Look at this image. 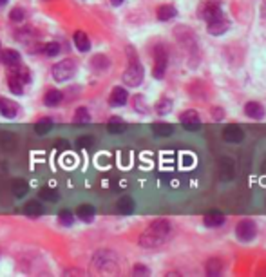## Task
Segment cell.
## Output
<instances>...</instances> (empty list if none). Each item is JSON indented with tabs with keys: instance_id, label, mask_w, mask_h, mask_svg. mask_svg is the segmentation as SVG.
<instances>
[{
	"instance_id": "cell-32",
	"label": "cell",
	"mask_w": 266,
	"mask_h": 277,
	"mask_svg": "<svg viewBox=\"0 0 266 277\" xmlns=\"http://www.w3.org/2000/svg\"><path fill=\"white\" fill-rule=\"evenodd\" d=\"M90 122V113L86 107H78L75 113V124H89Z\"/></svg>"
},
{
	"instance_id": "cell-5",
	"label": "cell",
	"mask_w": 266,
	"mask_h": 277,
	"mask_svg": "<svg viewBox=\"0 0 266 277\" xmlns=\"http://www.w3.org/2000/svg\"><path fill=\"white\" fill-rule=\"evenodd\" d=\"M169 67V55L163 45H156L154 49V69H152V74L154 78L161 80L165 76V71Z\"/></svg>"
},
{
	"instance_id": "cell-14",
	"label": "cell",
	"mask_w": 266,
	"mask_h": 277,
	"mask_svg": "<svg viewBox=\"0 0 266 277\" xmlns=\"http://www.w3.org/2000/svg\"><path fill=\"white\" fill-rule=\"evenodd\" d=\"M134 208H136V203L131 196H121V198L116 201V210H118L120 214H123V216L132 214L134 212Z\"/></svg>"
},
{
	"instance_id": "cell-31",
	"label": "cell",
	"mask_w": 266,
	"mask_h": 277,
	"mask_svg": "<svg viewBox=\"0 0 266 277\" xmlns=\"http://www.w3.org/2000/svg\"><path fill=\"white\" fill-rule=\"evenodd\" d=\"M58 223H60L62 227H71L75 223V214L71 212V210H67V208H64L58 214Z\"/></svg>"
},
{
	"instance_id": "cell-18",
	"label": "cell",
	"mask_w": 266,
	"mask_h": 277,
	"mask_svg": "<svg viewBox=\"0 0 266 277\" xmlns=\"http://www.w3.org/2000/svg\"><path fill=\"white\" fill-rule=\"evenodd\" d=\"M73 40H75V47L80 53H87V51L90 49V40L89 36L84 33V31H75V35H73Z\"/></svg>"
},
{
	"instance_id": "cell-1",
	"label": "cell",
	"mask_w": 266,
	"mask_h": 277,
	"mask_svg": "<svg viewBox=\"0 0 266 277\" xmlns=\"http://www.w3.org/2000/svg\"><path fill=\"white\" fill-rule=\"evenodd\" d=\"M172 225L167 219H156L149 227L141 232L140 236V247L143 248H158L161 245H165L171 238Z\"/></svg>"
},
{
	"instance_id": "cell-29",
	"label": "cell",
	"mask_w": 266,
	"mask_h": 277,
	"mask_svg": "<svg viewBox=\"0 0 266 277\" xmlns=\"http://www.w3.org/2000/svg\"><path fill=\"white\" fill-rule=\"evenodd\" d=\"M172 111V100L171 98H161L158 104H156V113L160 116H167V114Z\"/></svg>"
},
{
	"instance_id": "cell-36",
	"label": "cell",
	"mask_w": 266,
	"mask_h": 277,
	"mask_svg": "<svg viewBox=\"0 0 266 277\" xmlns=\"http://www.w3.org/2000/svg\"><path fill=\"white\" fill-rule=\"evenodd\" d=\"M92 143H94V138H92V136H89V134H86V136H80V138L75 141V145L78 148H89V147H92Z\"/></svg>"
},
{
	"instance_id": "cell-40",
	"label": "cell",
	"mask_w": 266,
	"mask_h": 277,
	"mask_svg": "<svg viewBox=\"0 0 266 277\" xmlns=\"http://www.w3.org/2000/svg\"><path fill=\"white\" fill-rule=\"evenodd\" d=\"M261 15H263V18H266V0L263 2V5H261Z\"/></svg>"
},
{
	"instance_id": "cell-27",
	"label": "cell",
	"mask_w": 266,
	"mask_h": 277,
	"mask_svg": "<svg viewBox=\"0 0 266 277\" xmlns=\"http://www.w3.org/2000/svg\"><path fill=\"white\" fill-rule=\"evenodd\" d=\"M90 65H92L96 71H105V69H109L111 60L107 58L105 55H96V56H92V60H90Z\"/></svg>"
},
{
	"instance_id": "cell-9",
	"label": "cell",
	"mask_w": 266,
	"mask_h": 277,
	"mask_svg": "<svg viewBox=\"0 0 266 277\" xmlns=\"http://www.w3.org/2000/svg\"><path fill=\"white\" fill-rule=\"evenodd\" d=\"M228 27H230V22L226 20V16L216 18V20H212V22L206 24V31H208V35H212V36L225 35L226 31H228Z\"/></svg>"
},
{
	"instance_id": "cell-34",
	"label": "cell",
	"mask_w": 266,
	"mask_h": 277,
	"mask_svg": "<svg viewBox=\"0 0 266 277\" xmlns=\"http://www.w3.org/2000/svg\"><path fill=\"white\" fill-rule=\"evenodd\" d=\"M27 18V13H25L24 7H13L9 13V20L11 22H15V24H20L24 20Z\"/></svg>"
},
{
	"instance_id": "cell-21",
	"label": "cell",
	"mask_w": 266,
	"mask_h": 277,
	"mask_svg": "<svg viewBox=\"0 0 266 277\" xmlns=\"http://www.w3.org/2000/svg\"><path fill=\"white\" fill-rule=\"evenodd\" d=\"M16 147V136L13 133H0V148H4V150H13Z\"/></svg>"
},
{
	"instance_id": "cell-12",
	"label": "cell",
	"mask_w": 266,
	"mask_h": 277,
	"mask_svg": "<svg viewBox=\"0 0 266 277\" xmlns=\"http://www.w3.org/2000/svg\"><path fill=\"white\" fill-rule=\"evenodd\" d=\"M0 114L7 120L15 118L16 114H18V105H16L15 100L4 98V96H2V98H0Z\"/></svg>"
},
{
	"instance_id": "cell-15",
	"label": "cell",
	"mask_w": 266,
	"mask_h": 277,
	"mask_svg": "<svg viewBox=\"0 0 266 277\" xmlns=\"http://www.w3.org/2000/svg\"><path fill=\"white\" fill-rule=\"evenodd\" d=\"M156 15H158V20H160V22H169V20L177 16V9L172 4H161L160 7H158V11H156Z\"/></svg>"
},
{
	"instance_id": "cell-6",
	"label": "cell",
	"mask_w": 266,
	"mask_h": 277,
	"mask_svg": "<svg viewBox=\"0 0 266 277\" xmlns=\"http://www.w3.org/2000/svg\"><path fill=\"white\" fill-rule=\"evenodd\" d=\"M236 236H237V239L243 243L254 241L257 236L256 221H252V219H243V221H239L236 227Z\"/></svg>"
},
{
	"instance_id": "cell-2",
	"label": "cell",
	"mask_w": 266,
	"mask_h": 277,
	"mask_svg": "<svg viewBox=\"0 0 266 277\" xmlns=\"http://www.w3.org/2000/svg\"><path fill=\"white\" fill-rule=\"evenodd\" d=\"M221 4V0H201L197 5V15L201 20H205L206 24L216 18H221V16H225Z\"/></svg>"
},
{
	"instance_id": "cell-22",
	"label": "cell",
	"mask_w": 266,
	"mask_h": 277,
	"mask_svg": "<svg viewBox=\"0 0 266 277\" xmlns=\"http://www.w3.org/2000/svg\"><path fill=\"white\" fill-rule=\"evenodd\" d=\"M152 133L156 136H160V138H167V136H171L174 133V127L171 124H163V122H158V124H152Z\"/></svg>"
},
{
	"instance_id": "cell-19",
	"label": "cell",
	"mask_w": 266,
	"mask_h": 277,
	"mask_svg": "<svg viewBox=\"0 0 266 277\" xmlns=\"http://www.w3.org/2000/svg\"><path fill=\"white\" fill-rule=\"evenodd\" d=\"M11 192H13L15 198H24L25 194L29 192V183H27L25 179L16 178L15 181H13V185H11Z\"/></svg>"
},
{
	"instance_id": "cell-17",
	"label": "cell",
	"mask_w": 266,
	"mask_h": 277,
	"mask_svg": "<svg viewBox=\"0 0 266 277\" xmlns=\"http://www.w3.org/2000/svg\"><path fill=\"white\" fill-rule=\"evenodd\" d=\"M226 218H225V214L221 212H217V210H214V212H208L203 218V223H205V227L208 228H217V227H221V225H225Z\"/></svg>"
},
{
	"instance_id": "cell-28",
	"label": "cell",
	"mask_w": 266,
	"mask_h": 277,
	"mask_svg": "<svg viewBox=\"0 0 266 277\" xmlns=\"http://www.w3.org/2000/svg\"><path fill=\"white\" fill-rule=\"evenodd\" d=\"M127 129V125L121 122V118H111V122L107 124V131L111 134H121Z\"/></svg>"
},
{
	"instance_id": "cell-33",
	"label": "cell",
	"mask_w": 266,
	"mask_h": 277,
	"mask_svg": "<svg viewBox=\"0 0 266 277\" xmlns=\"http://www.w3.org/2000/svg\"><path fill=\"white\" fill-rule=\"evenodd\" d=\"M60 51H62V47H60V44H58V42H49V44L44 45V55L49 56V58H55V56H58V55H60Z\"/></svg>"
},
{
	"instance_id": "cell-39",
	"label": "cell",
	"mask_w": 266,
	"mask_h": 277,
	"mask_svg": "<svg viewBox=\"0 0 266 277\" xmlns=\"http://www.w3.org/2000/svg\"><path fill=\"white\" fill-rule=\"evenodd\" d=\"M55 147L56 148H67V147H69V143H67L66 139H58V141L55 143Z\"/></svg>"
},
{
	"instance_id": "cell-4",
	"label": "cell",
	"mask_w": 266,
	"mask_h": 277,
	"mask_svg": "<svg viewBox=\"0 0 266 277\" xmlns=\"http://www.w3.org/2000/svg\"><path fill=\"white\" fill-rule=\"evenodd\" d=\"M76 71H78V65H76L75 60H71V58L60 60V62H56V64L51 67V74H53V78H55L56 82H67V80H71L75 76Z\"/></svg>"
},
{
	"instance_id": "cell-23",
	"label": "cell",
	"mask_w": 266,
	"mask_h": 277,
	"mask_svg": "<svg viewBox=\"0 0 266 277\" xmlns=\"http://www.w3.org/2000/svg\"><path fill=\"white\" fill-rule=\"evenodd\" d=\"M42 212H44V207H42L40 201H36V199L29 201V203H25V207H24V214L25 216H29V218H38V216H42Z\"/></svg>"
},
{
	"instance_id": "cell-42",
	"label": "cell",
	"mask_w": 266,
	"mask_h": 277,
	"mask_svg": "<svg viewBox=\"0 0 266 277\" xmlns=\"http://www.w3.org/2000/svg\"><path fill=\"white\" fill-rule=\"evenodd\" d=\"M5 4H7V0H0V7H4Z\"/></svg>"
},
{
	"instance_id": "cell-16",
	"label": "cell",
	"mask_w": 266,
	"mask_h": 277,
	"mask_svg": "<svg viewBox=\"0 0 266 277\" xmlns=\"http://www.w3.org/2000/svg\"><path fill=\"white\" fill-rule=\"evenodd\" d=\"M245 114L252 120H263L265 118V107L259 102H248L245 105Z\"/></svg>"
},
{
	"instance_id": "cell-24",
	"label": "cell",
	"mask_w": 266,
	"mask_h": 277,
	"mask_svg": "<svg viewBox=\"0 0 266 277\" xmlns=\"http://www.w3.org/2000/svg\"><path fill=\"white\" fill-rule=\"evenodd\" d=\"M38 196H40V199L47 201V203H56V201H60V192L51 187H44L40 192H38Z\"/></svg>"
},
{
	"instance_id": "cell-11",
	"label": "cell",
	"mask_w": 266,
	"mask_h": 277,
	"mask_svg": "<svg viewBox=\"0 0 266 277\" xmlns=\"http://www.w3.org/2000/svg\"><path fill=\"white\" fill-rule=\"evenodd\" d=\"M129 100V93L125 91V87H114L109 94V105L111 107H123Z\"/></svg>"
},
{
	"instance_id": "cell-20",
	"label": "cell",
	"mask_w": 266,
	"mask_h": 277,
	"mask_svg": "<svg viewBox=\"0 0 266 277\" xmlns=\"http://www.w3.org/2000/svg\"><path fill=\"white\" fill-rule=\"evenodd\" d=\"M62 100H64V94H62V91L49 89L47 93H45V96H44V104L47 105V107H56V105H60Z\"/></svg>"
},
{
	"instance_id": "cell-10",
	"label": "cell",
	"mask_w": 266,
	"mask_h": 277,
	"mask_svg": "<svg viewBox=\"0 0 266 277\" xmlns=\"http://www.w3.org/2000/svg\"><path fill=\"white\" fill-rule=\"evenodd\" d=\"M0 64L5 67H16L22 64V55L15 49H2L0 51Z\"/></svg>"
},
{
	"instance_id": "cell-25",
	"label": "cell",
	"mask_w": 266,
	"mask_h": 277,
	"mask_svg": "<svg viewBox=\"0 0 266 277\" xmlns=\"http://www.w3.org/2000/svg\"><path fill=\"white\" fill-rule=\"evenodd\" d=\"M7 87H9L11 93L16 94V96H20V94H24V84H22L20 80L16 78V76H15L13 73L7 74Z\"/></svg>"
},
{
	"instance_id": "cell-13",
	"label": "cell",
	"mask_w": 266,
	"mask_h": 277,
	"mask_svg": "<svg viewBox=\"0 0 266 277\" xmlns=\"http://www.w3.org/2000/svg\"><path fill=\"white\" fill-rule=\"evenodd\" d=\"M76 218L82 219V221H86V223H90L92 219H94L96 216V208L92 207L90 203H82L76 207Z\"/></svg>"
},
{
	"instance_id": "cell-3",
	"label": "cell",
	"mask_w": 266,
	"mask_h": 277,
	"mask_svg": "<svg viewBox=\"0 0 266 277\" xmlns=\"http://www.w3.org/2000/svg\"><path fill=\"white\" fill-rule=\"evenodd\" d=\"M143 78H145V69H143V65L140 64V60L134 56V58H131V64H129V67L125 69L121 80H123V84H125L127 87H138V85H141Z\"/></svg>"
},
{
	"instance_id": "cell-8",
	"label": "cell",
	"mask_w": 266,
	"mask_h": 277,
	"mask_svg": "<svg viewBox=\"0 0 266 277\" xmlns=\"http://www.w3.org/2000/svg\"><path fill=\"white\" fill-rule=\"evenodd\" d=\"M223 139L228 141V143H241L245 139V131L239 127V125H226L223 129Z\"/></svg>"
},
{
	"instance_id": "cell-30",
	"label": "cell",
	"mask_w": 266,
	"mask_h": 277,
	"mask_svg": "<svg viewBox=\"0 0 266 277\" xmlns=\"http://www.w3.org/2000/svg\"><path fill=\"white\" fill-rule=\"evenodd\" d=\"M13 71H9V73H13L16 76V78L20 80L22 84H29L31 82V74H29V71L25 69V67H20V65H16V67H11Z\"/></svg>"
},
{
	"instance_id": "cell-41",
	"label": "cell",
	"mask_w": 266,
	"mask_h": 277,
	"mask_svg": "<svg viewBox=\"0 0 266 277\" xmlns=\"http://www.w3.org/2000/svg\"><path fill=\"white\" fill-rule=\"evenodd\" d=\"M123 2H125V0H111V4L116 5V7H118V5H121Z\"/></svg>"
},
{
	"instance_id": "cell-37",
	"label": "cell",
	"mask_w": 266,
	"mask_h": 277,
	"mask_svg": "<svg viewBox=\"0 0 266 277\" xmlns=\"http://www.w3.org/2000/svg\"><path fill=\"white\" fill-rule=\"evenodd\" d=\"M132 274H134V276H149V268L143 267V265H136Z\"/></svg>"
},
{
	"instance_id": "cell-38",
	"label": "cell",
	"mask_w": 266,
	"mask_h": 277,
	"mask_svg": "<svg viewBox=\"0 0 266 277\" xmlns=\"http://www.w3.org/2000/svg\"><path fill=\"white\" fill-rule=\"evenodd\" d=\"M214 116H216V122H221L223 120V109H219V107H217V109H214Z\"/></svg>"
},
{
	"instance_id": "cell-35",
	"label": "cell",
	"mask_w": 266,
	"mask_h": 277,
	"mask_svg": "<svg viewBox=\"0 0 266 277\" xmlns=\"http://www.w3.org/2000/svg\"><path fill=\"white\" fill-rule=\"evenodd\" d=\"M51 127H53V122H51L49 118H44L35 125V133L36 134H47L51 131Z\"/></svg>"
},
{
	"instance_id": "cell-26",
	"label": "cell",
	"mask_w": 266,
	"mask_h": 277,
	"mask_svg": "<svg viewBox=\"0 0 266 277\" xmlns=\"http://www.w3.org/2000/svg\"><path fill=\"white\" fill-rule=\"evenodd\" d=\"M223 272V261L217 258H212L206 261V274L208 276H219Z\"/></svg>"
},
{
	"instance_id": "cell-7",
	"label": "cell",
	"mask_w": 266,
	"mask_h": 277,
	"mask_svg": "<svg viewBox=\"0 0 266 277\" xmlns=\"http://www.w3.org/2000/svg\"><path fill=\"white\" fill-rule=\"evenodd\" d=\"M179 122L186 131H196L201 127V116H199V113L194 109H188V111H185V113H181Z\"/></svg>"
}]
</instances>
